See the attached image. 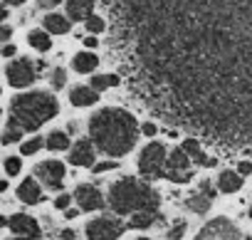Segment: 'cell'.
I'll return each instance as SVG.
<instances>
[{"label": "cell", "mask_w": 252, "mask_h": 240, "mask_svg": "<svg viewBox=\"0 0 252 240\" xmlns=\"http://www.w3.org/2000/svg\"><path fill=\"white\" fill-rule=\"evenodd\" d=\"M64 84H67V72H64L62 67H57V69L52 72V87L60 89V87H64Z\"/></svg>", "instance_id": "obj_29"}, {"label": "cell", "mask_w": 252, "mask_h": 240, "mask_svg": "<svg viewBox=\"0 0 252 240\" xmlns=\"http://www.w3.org/2000/svg\"><path fill=\"white\" fill-rule=\"evenodd\" d=\"M20 169H23L20 156H8V159H5V173H8V176H18Z\"/></svg>", "instance_id": "obj_27"}, {"label": "cell", "mask_w": 252, "mask_h": 240, "mask_svg": "<svg viewBox=\"0 0 252 240\" xmlns=\"http://www.w3.org/2000/svg\"><path fill=\"white\" fill-rule=\"evenodd\" d=\"M183 149H186V154L193 159V164H198V166H215V159H208V156L203 154V146H200L195 139H186V141H183Z\"/></svg>", "instance_id": "obj_19"}, {"label": "cell", "mask_w": 252, "mask_h": 240, "mask_svg": "<svg viewBox=\"0 0 252 240\" xmlns=\"http://www.w3.org/2000/svg\"><path fill=\"white\" fill-rule=\"evenodd\" d=\"M64 173H67L64 171V164L62 161H55V159H47V161H42V164L35 166V178H40V183L45 188H52V191L62 188Z\"/></svg>", "instance_id": "obj_9"}, {"label": "cell", "mask_w": 252, "mask_h": 240, "mask_svg": "<svg viewBox=\"0 0 252 240\" xmlns=\"http://www.w3.org/2000/svg\"><path fill=\"white\" fill-rule=\"evenodd\" d=\"M10 35H13V30H10V25H3V33H0V37H3L5 42L10 40Z\"/></svg>", "instance_id": "obj_36"}, {"label": "cell", "mask_w": 252, "mask_h": 240, "mask_svg": "<svg viewBox=\"0 0 252 240\" xmlns=\"http://www.w3.org/2000/svg\"><path fill=\"white\" fill-rule=\"evenodd\" d=\"M62 3V0H37V8H42V10H52V8H57Z\"/></svg>", "instance_id": "obj_32"}, {"label": "cell", "mask_w": 252, "mask_h": 240, "mask_svg": "<svg viewBox=\"0 0 252 240\" xmlns=\"http://www.w3.org/2000/svg\"><path fill=\"white\" fill-rule=\"evenodd\" d=\"M89 139L101 154L111 159H121L136 146L139 122L134 119V114L119 106L99 109L89 119Z\"/></svg>", "instance_id": "obj_1"}, {"label": "cell", "mask_w": 252, "mask_h": 240, "mask_svg": "<svg viewBox=\"0 0 252 240\" xmlns=\"http://www.w3.org/2000/svg\"><path fill=\"white\" fill-rule=\"evenodd\" d=\"M158 193L134 176H124L109 188V208L119 215H134L141 210H158Z\"/></svg>", "instance_id": "obj_3"}, {"label": "cell", "mask_w": 252, "mask_h": 240, "mask_svg": "<svg viewBox=\"0 0 252 240\" xmlns=\"http://www.w3.org/2000/svg\"><path fill=\"white\" fill-rule=\"evenodd\" d=\"M84 25H87V30H89L92 35H99V33H104V28H106V23H104L99 15H89V18L84 20Z\"/></svg>", "instance_id": "obj_26"}, {"label": "cell", "mask_w": 252, "mask_h": 240, "mask_svg": "<svg viewBox=\"0 0 252 240\" xmlns=\"http://www.w3.org/2000/svg\"><path fill=\"white\" fill-rule=\"evenodd\" d=\"M141 132H144L146 137H156V132H158V127H156V124H151V122H146V124L141 127Z\"/></svg>", "instance_id": "obj_34"}, {"label": "cell", "mask_w": 252, "mask_h": 240, "mask_svg": "<svg viewBox=\"0 0 252 240\" xmlns=\"http://www.w3.org/2000/svg\"><path fill=\"white\" fill-rule=\"evenodd\" d=\"M42 146H47V141H42L40 137H35V139H30V141H25V144L20 146V154H25V156H32V154H37Z\"/></svg>", "instance_id": "obj_25"}, {"label": "cell", "mask_w": 252, "mask_h": 240, "mask_svg": "<svg viewBox=\"0 0 252 240\" xmlns=\"http://www.w3.org/2000/svg\"><path fill=\"white\" fill-rule=\"evenodd\" d=\"M139 240H149V238H139Z\"/></svg>", "instance_id": "obj_43"}, {"label": "cell", "mask_w": 252, "mask_h": 240, "mask_svg": "<svg viewBox=\"0 0 252 240\" xmlns=\"http://www.w3.org/2000/svg\"><path fill=\"white\" fill-rule=\"evenodd\" d=\"M64 215H67V218H77V210H74V208H67Z\"/></svg>", "instance_id": "obj_40"}, {"label": "cell", "mask_w": 252, "mask_h": 240, "mask_svg": "<svg viewBox=\"0 0 252 240\" xmlns=\"http://www.w3.org/2000/svg\"><path fill=\"white\" fill-rule=\"evenodd\" d=\"M240 186H242V176L237 171H222L218 178V188L222 193H235V191H240Z\"/></svg>", "instance_id": "obj_20"}, {"label": "cell", "mask_w": 252, "mask_h": 240, "mask_svg": "<svg viewBox=\"0 0 252 240\" xmlns=\"http://www.w3.org/2000/svg\"><path fill=\"white\" fill-rule=\"evenodd\" d=\"M111 169H116L114 161H101V164H94V166H92L94 173H104V171H111Z\"/></svg>", "instance_id": "obj_30"}, {"label": "cell", "mask_w": 252, "mask_h": 240, "mask_svg": "<svg viewBox=\"0 0 252 240\" xmlns=\"http://www.w3.org/2000/svg\"><path fill=\"white\" fill-rule=\"evenodd\" d=\"M156 218H158V210H141V213H134V215H131L129 228L146 230V228H151V225L156 223Z\"/></svg>", "instance_id": "obj_21"}, {"label": "cell", "mask_w": 252, "mask_h": 240, "mask_svg": "<svg viewBox=\"0 0 252 240\" xmlns=\"http://www.w3.org/2000/svg\"><path fill=\"white\" fill-rule=\"evenodd\" d=\"M237 173H240V176L252 173V164H250V161H240V164H237Z\"/></svg>", "instance_id": "obj_33"}, {"label": "cell", "mask_w": 252, "mask_h": 240, "mask_svg": "<svg viewBox=\"0 0 252 240\" xmlns=\"http://www.w3.org/2000/svg\"><path fill=\"white\" fill-rule=\"evenodd\" d=\"M250 218H252V208H250Z\"/></svg>", "instance_id": "obj_42"}, {"label": "cell", "mask_w": 252, "mask_h": 240, "mask_svg": "<svg viewBox=\"0 0 252 240\" xmlns=\"http://www.w3.org/2000/svg\"><path fill=\"white\" fill-rule=\"evenodd\" d=\"M3 55H5V57H13V55H15V47H13V45H5V47H3Z\"/></svg>", "instance_id": "obj_38"}, {"label": "cell", "mask_w": 252, "mask_h": 240, "mask_svg": "<svg viewBox=\"0 0 252 240\" xmlns=\"http://www.w3.org/2000/svg\"><path fill=\"white\" fill-rule=\"evenodd\" d=\"M74 201H77V206H79L82 210H99V208H104V196H101V191H99L96 186H92V183L77 186Z\"/></svg>", "instance_id": "obj_10"}, {"label": "cell", "mask_w": 252, "mask_h": 240, "mask_svg": "<svg viewBox=\"0 0 252 240\" xmlns=\"http://www.w3.org/2000/svg\"><path fill=\"white\" fill-rule=\"evenodd\" d=\"M84 45H87V47H96V37H87Z\"/></svg>", "instance_id": "obj_39"}, {"label": "cell", "mask_w": 252, "mask_h": 240, "mask_svg": "<svg viewBox=\"0 0 252 240\" xmlns=\"http://www.w3.org/2000/svg\"><path fill=\"white\" fill-rule=\"evenodd\" d=\"M5 77H8V84L15 87V89L30 87V84L37 79V65H35L30 57L13 60V62L5 67Z\"/></svg>", "instance_id": "obj_6"}, {"label": "cell", "mask_w": 252, "mask_h": 240, "mask_svg": "<svg viewBox=\"0 0 252 240\" xmlns=\"http://www.w3.org/2000/svg\"><path fill=\"white\" fill-rule=\"evenodd\" d=\"M166 166H168V151H166L163 144L151 141L149 146L141 149V154H139V173L144 178L154 181V178L166 176Z\"/></svg>", "instance_id": "obj_4"}, {"label": "cell", "mask_w": 252, "mask_h": 240, "mask_svg": "<svg viewBox=\"0 0 252 240\" xmlns=\"http://www.w3.org/2000/svg\"><path fill=\"white\" fill-rule=\"evenodd\" d=\"M129 225H124L119 218L101 215V218H94L87 223V240H116V238H121V233Z\"/></svg>", "instance_id": "obj_5"}, {"label": "cell", "mask_w": 252, "mask_h": 240, "mask_svg": "<svg viewBox=\"0 0 252 240\" xmlns=\"http://www.w3.org/2000/svg\"><path fill=\"white\" fill-rule=\"evenodd\" d=\"M28 42H30V47L37 50V52H47V50L52 47V40H50V35H47L45 30H30Z\"/></svg>", "instance_id": "obj_22"}, {"label": "cell", "mask_w": 252, "mask_h": 240, "mask_svg": "<svg viewBox=\"0 0 252 240\" xmlns=\"http://www.w3.org/2000/svg\"><path fill=\"white\" fill-rule=\"evenodd\" d=\"M60 111V102L50 92H25L10 102L8 124L3 132V144L20 141L25 132H37L42 124L55 119Z\"/></svg>", "instance_id": "obj_2"}, {"label": "cell", "mask_w": 252, "mask_h": 240, "mask_svg": "<svg viewBox=\"0 0 252 240\" xmlns=\"http://www.w3.org/2000/svg\"><path fill=\"white\" fill-rule=\"evenodd\" d=\"M8 228L15 235H28V238H40V225L35 218L25 215V213H15L8 218Z\"/></svg>", "instance_id": "obj_12"}, {"label": "cell", "mask_w": 252, "mask_h": 240, "mask_svg": "<svg viewBox=\"0 0 252 240\" xmlns=\"http://www.w3.org/2000/svg\"><path fill=\"white\" fill-rule=\"evenodd\" d=\"M210 206H213V196L205 193V191H200V188H198L193 196H188V201H186V208H188L190 213H198V215L208 213Z\"/></svg>", "instance_id": "obj_15"}, {"label": "cell", "mask_w": 252, "mask_h": 240, "mask_svg": "<svg viewBox=\"0 0 252 240\" xmlns=\"http://www.w3.org/2000/svg\"><path fill=\"white\" fill-rule=\"evenodd\" d=\"M69 18L67 15H60V13H50L45 15V30L50 35H67L69 33Z\"/></svg>", "instance_id": "obj_17"}, {"label": "cell", "mask_w": 252, "mask_h": 240, "mask_svg": "<svg viewBox=\"0 0 252 240\" xmlns=\"http://www.w3.org/2000/svg\"><path fill=\"white\" fill-rule=\"evenodd\" d=\"M60 235H62V240H74V230H69V228H67V230H62Z\"/></svg>", "instance_id": "obj_37"}, {"label": "cell", "mask_w": 252, "mask_h": 240, "mask_svg": "<svg viewBox=\"0 0 252 240\" xmlns=\"http://www.w3.org/2000/svg\"><path fill=\"white\" fill-rule=\"evenodd\" d=\"M72 67L79 72V74H89V72H94L96 67H99V57L94 55V52H77L74 55V60H72Z\"/></svg>", "instance_id": "obj_18"}, {"label": "cell", "mask_w": 252, "mask_h": 240, "mask_svg": "<svg viewBox=\"0 0 252 240\" xmlns=\"http://www.w3.org/2000/svg\"><path fill=\"white\" fill-rule=\"evenodd\" d=\"M45 141H47L50 151H67L69 149V134L67 132H52Z\"/></svg>", "instance_id": "obj_23"}, {"label": "cell", "mask_w": 252, "mask_h": 240, "mask_svg": "<svg viewBox=\"0 0 252 240\" xmlns=\"http://www.w3.org/2000/svg\"><path fill=\"white\" fill-rule=\"evenodd\" d=\"M92 87H94L96 92H104V89L119 87V74H94Z\"/></svg>", "instance_id": "obj_24"}, {"label": "cell", "mask_w": 252, "mask_h": 240, "mask_svg": "<svg viewBox=\"0 0 252 240\" xmlns=\"http://www.w3.org/2000/svg\"><path fill=\"white\" fill-rule=\"evenodd\" d=\"M195 240H240V230L230 218H215L198 233Z\"/></svg>", "instance_id": "obj_8"}, {"label": "cell", "mask_w": 252, "mask_h": 240, "mask_svg": "<svg viewBox=\"0 0 252 240\" xmlns=\"http://www.w3.org/2000/svg\"><path fill=\"white\" fill-rule=\"evenodd\" d=\"M69 102L74 104V106H92V104H96L99 102V92L89 84H77V87H72V92H69Z\"/></svg>", "instance_id": "obj_13"}, {"label": "cell", "mask_w": 252, "mask_h": 240, "mask_svg": "<svg viewBox=\"0 0 252 240\" xmlns=\"http://www.w3.org/2000/svg\"><path fill=\"white\" fill-rule=\"evenodd\" d=\"M18 198L28 206H35L42 201V191H40V183L35 178H25L20 186H18Z\"/></svg>", "instance_id": "obj_14"}, {"label": "cell", "mask_w": 252, "mask_h": 240, "mask_svg": "<svg viewBox=\"0 0 252 240\" xmlns=\"http://www.w3.org/2000/svg\"><path fill=\"white\" fill-rule=\"evenodd\" d=\"M183 233H186V220H178V223H173V228L168 230V240H181Z\"/></svg>", "instance_id": "obj_28"}, {"label": "cell", "mask_w": 252, "mask_h": 240, "mask_svg": "<svg viewBox=\"0 0 252 240\" xmlns=\"http://www.w3.org/2000/svg\"><path fill=\"white\" fill-rule=\"evenodd\" d=\"M94 141L92 139H79V141H74L72 144V149H69V164H74V166H94Z\"/></svg>", "instance_id": "obj_11"}, {"label": "cell", "mask_w": 252, "mask_h": 240, "mask_svg": "<svg viewBox=\"0 0 252 240\" xmlns=\"http://www.w3.org/2000/svg\"><path fill=\"white\" fill-rule=\"evenodd\" d=\"M247 240H252V235H250V238H247Z\"/></svg>", "instance_id": "obj_44"}, {"label": "cell", "mask_w": 252, "mask_h": 240, "mask_svg": "<svg viewBox=\"0 0 252 240\" xmlns=\"http://www.w3.org/2000/svg\"><path fill=\"white\" fill-rule=\"evenodd\" d=\"M5 5H10V8H20V5H25L28 0H3Z\"/></svg>", "instance_id": "obj_35"}, {"label": "cell", "mask_w": 252, "mask_h": 240, "mask_svg": "<svg viewBox=\"0 0 252 240\" xmlns=\"http://www.w3.org/2000/svg\"><path fill=\"white\" fill-rule=\"evenodd\" d=\"M94 3L92 0H67V18L69 20H87L92 13Z\"/></svg>", "instance_id": "obj_16"}, {"label": "cell", "mask_w": 252, "mask_h": 240, "mask_svg": "<svg viewBox=\"0 0 252 240\" xmlns=\"http://www.w3.org/2000/svg\"><path fill=\"white\" fill-rule=\"evenodd\" d=\"M13 240H40V238H28V235H18V238H13Z\"/></svg>", "instance_id": "obj_41"}, {"label": "cell", "mask_w": 252, "mask_h": 240, "mask_svg": "<svg viewBox=\"0 0 252 240\" xmlns=\"http://www.w3.org/2000/svg\"><path fill=\"white\" fill-rule=\"evenodd\" d=\"M166 178L173 183H188L193 178V159L186 154V149H176L168 154V166H166Z\"/></svg>", "instance_id": "obj_7"}, {"label": "cell", "mask_w": 252, "mask_h": 240, "mask_svg": "<svg viewBox=\"0 0 252 240\" xmlns=\"http://www.w3.org/2000/svg\"><path fill=\"white\" fill-rule=\"evenodd\" d=\"M69 201H72V198H69L67 193H60V196L55 198V206H57L60 210H67V206H69Z\"/></svg>", "instance_id": "obj_31"}]
</instances>
